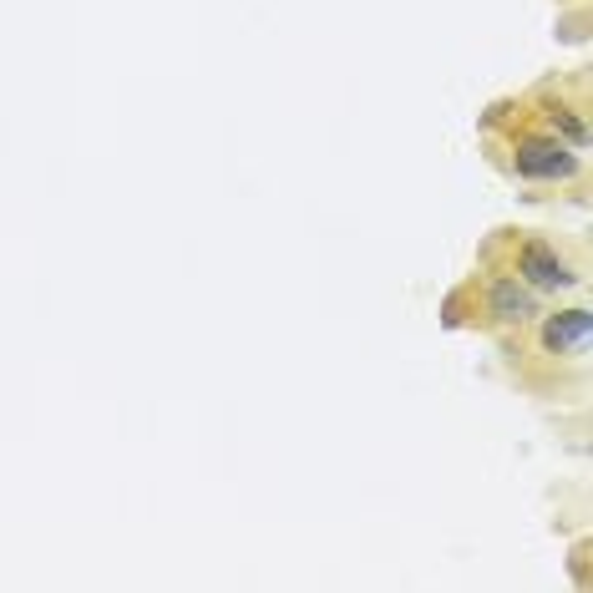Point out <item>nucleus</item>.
I'll return each mask as SVG.
<instances>
[{"instance_id": "obj_1", "label": "nucleus", "mask_w": 593, "mask_h": 593, "mask_svg": "<svg viewBox=\"0 0 593 593\" xmlns=\"http://www.w3.org/2000/svg\"><path fill=\"white\" fill-rule=\"evenodd\" d=\"M517 173L533 178V183H568L578 178V158L568 153V147L558 137H523L517 142V153H512Z\"/></svg>"}, {"instance_id": "obj_2", "label": "nucleus", "mask_w": 593, "mask_h": 593, "mask_svg": "<svg viewBox=\"0 0 593 593\" xmlns=\"http://www.w3.org/2000/svg\"><path fill=\"white\" fill-rule=\"evenodd\" d=\"M517 274H523L533 289H568V284H578V274L568 269V259L548 239H523V244H517Z\"/></svg>"}, {"instance_id": "obj_3", "label": "nucleus", "mask_w": 593, "mask_h": 593, "mask_svg": "<svg viewBox=\"0 0 593 593\" xmlns=\"http://www.w3.org/2000/svg\"><path fill=\"white\" fill-rule=\"evenodd\" d=\"M487 315H492L497 325H528V320L538 315V300H533L528 284L497 274V279L487 284Z\"/></svg>"}, {"instance_id": "obj_4", "label": "nucleus", "mask_w": 593, "mask_h": 593, "mask_svg": "<svg viewBox=\"0 0 593 593\" xmlns=\"http://www.w3.org/2000/svg\"><path fill=\"white\" fill-rule=\"evenodd\" d=\"M588 345V310H563L543 325V350L548 355H578Z\"/></svg>"}]
</instances>
